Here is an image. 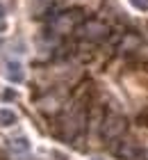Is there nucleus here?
I'll list each match as a JSON object with an SVG mask.
<instances>
[{
    "label": "nucleus",
    "mask_w": 148,
    "mask_h": 160,
    "mask_svg": "<svg viewBox=\"0 0 148 160\" xmlns=\"http://www.w3.org/2000/svg\"><path fill=\"white\" fill-rule=\"evenodd\" d=\"M73 32H78V37L84 39V41H103V39L109 37L112 28L107 23H103L100 18H87L82 23H78Z\"/></svg>",
    "instance_id": "obj_1"
},
{
    "label": "nucleus",
    "mask_w": 148,
    "mask_h": 160,
    "mask_svg": "<svg viewBox=\"0 0 148 160\" xmlns=\"http://www.w3.org/2000/svg\"><path fill=\"white\" fill-rule=\"evenodd\" d=\"M125 130H128V121H125V117H121V114H107L105 121L100 123V137L107 140V142L121 140Z\"/></svg>",
    "instance_id": "obj_2"
},
{
    "label": "nucleus",
    "mask_w": 148,
    "mask_h": 160,
    "mask_svg": "<svg viewBox=\"0 0 148 160\" xmlns=\"http://www.w3.org/2000/svg\"><path fill=\"white\" fill-rule=\"evenodd\" d=\"M7 147H9L14 153H25L30 149V140L25 135H18V137H9V142H7Z\"/></svg>",
    "instance_id": "obj_7"
},
{
    "label": "nucleus",
    "mask_w": 148,
    "mask_h": 160,
    "mask_svg": "<svg viewBox=\"0 0 148 160\" xmlns=\"http://www.w3.org/2000/svg\"><path fill=\"white\" fill-rule=\"evenodd\" d=\"M112 153L121 160H137L141 156V149H139V144H135L132 140H116Z\"/></svg>",
    "instance_id": "obj_4"
},
{
    "label": "nucleus",
    "mask_w": 148,
    "mask_h": 160,
    "mask_svg": "<svg viewBox=\"0 0 148 160\" xmlns=\"http://www.w3.org/2000/svg\"><path fill=\"white\" fill-rule=\"evenodd\" d=\"M5 76H7V80H12V82H23V78H25L23 64L18 60H9L5 64Z\"/></svg>",
    "instance_id": "obj_6"
},
{
    "label": "nucleus",
    "mask_w": 148,
    "mask_h": 160,
    "mask_svg": "<svg viewBox=\"0 0 148 160\" xmlns=\"http://www.w3.org/2000/svg\"><path fill=\"white\" fill-rule=\"evenodd\" d=\"M48 25H50V30H53L55 34H66V32H73L75 30V18H73V14L69 12H57L53 14V16L48 18Z\"/></svg>",
    "instance_id": "obj_3"
},
{
    "label": "nucleus",
    "mask_w": 148,
    "mask_h": 160,
    "mask_svg": "<svg viewBox=\"0 0 148 160\" xmlns=\"http://www.w3.org/2000/svg\"><path fill=\"white\" fill-rule=\"evenodd\" d=\"M84 121H87V117H84L82 110H73V112H69V117H66V121H64L66 130H69V137H73L75 133H80V130L84 128Z\"/></svg>",
    "instance_id": "obj_5"
},
{
    "label": "nucleus",
    "mask_w": 148,
    "mask_h": 160,
    "mask_svg": "<svg viewBox=\"0 0 148 160\" xmlns=\"http://www.w3.org/2000/svg\"><path fill=\"white\" fill-rule=\"evenodd\" d=\"M18 121V114L12 108H0V126H14Z\"/></svg>",
    "instance_id": "obj_8"
}]
</instances>
